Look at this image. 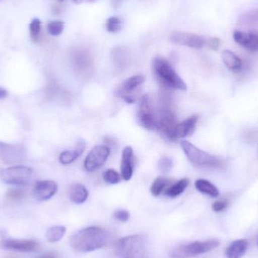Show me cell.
<instances>
[{
	"mask_svg": "<svg viewBox=\"0 0 258 258\" xmlns=\"http://www.w3.org/2000/svg\"><path fill=\"white\" fill-rule=\"evenodd\" d=\"M241 24L258 25V10H252L244 14L239 18Z\"/></svg>",
	"mask_w": 258,
	"mask_h": 258,
	"instance_id": "f1b7e54d",
	"label": "cell"
},
{
	"mask_svg": "<svg viewBox=\"0 0 258 258\" xmlns=\"http://www.w3.org/2000/svg\"><path fill=\"white\" fill-rule=\"evenodd\" d=\"M219 245L220 241L217 239L197 241L175 247L171 250L169 255L171 258H192L209 252Z\"/></svg>",
	"mask_w": 258,
	"mask_h": 258,
	"instance_id": "5b68a950",
	"label": "cell"
},
{
	"mask_svg": "<svg viewBox=\"0 0 258 258\" xmlns=\"http://www.w3.org/2000/svg\"><path fill=\"white\" fill-rule=\"evenodd\" d=\"M133 155L132 147H126L122 151L121 173L122 178L126 181L130 180L133 175Z\"/></svg>",
	"mask_w": 258,
	"mask_h": 258,
	"instance_id": "e0dca14e",
	"label": "cell"
},
{
	"mask_svg": "<svg viewBox=\"0 0 258 258\" xmlns=\"http://www.w3.org/2000/svg\"><path fill=\"white\" fill-rule=\"evenodd\" d=\"M113 217H114L115 219L117 220V221L125 223L127 222L129 218H130V214H129V212L127 210L120 209V210H117L114 212Z\"/></svg>",
	"mask_w": 258,
	"mask_h": 258,
	"instance_id": "836d02e7",
	"label": "cell"
},
{
	"mask_svg": "<svg viewBox=\"0 0 258 258\" xmlns=\"http://www.w3.org/2000/svg\"><path fill=\"white\" fill-rule=\"evenodd\" d=\"M58 186L53 180H39L35 183L33 196L38 201L44 202L52 198L57 194Z\"/></svg>",
	"mask_w": 258,
	"mask_h": 258,
	"instance_id": "9a60e30c",
	"label": "cell"
},
{
	"mask_svg": "<svg viewBox=\"0 0 258 258\" xmlns=\"http://www.w3.org/2000/svg\"><path fill=\"white\" fill-rule=\"evenodd\" d=\"M233 39L236 43L250 52L258 51V33L257 32H242L236 30L233 33Z\"/></svg>",
	"mask_w": 258,
	"mask_h": 258,
	"instance_id": "2e32d148",
	"label": "cell"
},
{
	"mask_svg": "<svg viewBox=\"0 0 258 258\" xmlns=\"http://www.w3.org/2000/svg\"><path fill=\"white\" fill-rule=\"evenodd\" d=\"M24 197V192L21 189H13L8 192L7 197L12 200H21Z\"/></svg>",
	"mask_w": 258,
	"mask_h": 258,
	"instance_id": "d590c367",
	"label": "cell"
},
{
	"mask_svg": "<svg viewBox=\"0 0 258 258\" xmlns=\"http://www.w3.org/2000/svg\"><path fill=\"white\" fill-rule=\"evenodd\" d=\"M137 117L140 125L143 128L147 130L156 128V111L151 96L148 94L141 98Z\"/></svg>",
	"mask_w": 258,
	"mask_h": 258,
	"instance_id": "ba28073f",
	"label": "cell"
},
{
	"mask_svg": "<svg viewBox=\"0 0 258 258\" xmlns=\"http://www.w3.org/2000/svg\"><path fill=\"white\" fill-rule=\"evenodd\" d=\"M59 1H63V0H59Z\"/></svg>",
	"mask_w": 258,
	"mask_h": 258,
	"instance_id": "7bdbcfd3",
	"label": "cell"
},
{
	"mask_svg": "<svg viewBox=\"0 0 258 258\" xmlns=\"http://www.w3.org/2000/svg\"><path fill=\"white\" fill-rule=\"evenodd\" d=\"M189 183V179H181V180H178L174 184L171 185L170 187H168L165 191V195L171 197V198H175V197H178L184 192Z\"/></svg>",
	"mask_w": 258,
	"mask_h": 258,
	"instance_id": "d4e9b609",
	"label": "cell"
},
{
	"mask_svg": "<svg viewBox=\"0 0 258 258\" xmlns=\"http://www.w3.org/2000/svg\"><path fill=\"white\" fill-rule=\"evenodd\" d=\"M41 23L39 18H34L30 24V38L33 42H36L39 39V35L41 32Z\"/></svg>",
	"mask_w": 258,
	"mask_h": 258,
	"instance_id": "f546056e",
	"label": "cell"
},
{
	"mask_svg": "<svg viewBox=\"0 0 258 258\" xmlns=\"http://www.w3.org/2000/svg\"><path fill=\"white\" fill-rule=\"evenodd\" d=\"M248 248L247 239H242L235 240L227 248L226 251L227 258H242L245 255Z\"/></svg>",
	"mask_w": 258,
	"mask_h": 258,
	"instance_id": "ffe728a7",
	"label": "cell"
},
{
	"mask_svg": "<svg viewBox=\"0 0 258 258\" xmlns=\"http://www.w3.org/2000/svg\"><path fill=\"white\" fill-rule=\"evenodd\" d=\"M156 128L159 129L161 133L170 141H176L177 139L176 129L178 124L175 113L166 95L162 96L160 105H159V108L156 112Z\"/></svg>",
	"mask_w": 258,
	"mask_h": 258,
	"instance_id": "7a4b0ae2",
	"label": "cell"
},
{
	"mask_svg": "<svg viewBox=\"0 0 258 258\" xmlns=\"http://www.w3.org/2000/svg\"><path fill=\"white\" fill-rule=\"evenodd\" d=\"M195 186L197 190L200 191L202 194L209 196V197L216 198L219 196L220 192L218 188L209 180H205V179H198L195 182Z\"/></svg>",
	"mask_w": 258,
	"mask_h": 258,
	"instance_id": "603a6c76",
	"label": "cell"
},
{
	"mask_svg": "<svg viewBox=\"0 0 258 258\" xmlns=\"http://www.w3.org/2000/svg\"><path fill=\"white\" fill-rule=\"evenodd\" d=\"M66 231L67 229L64 226H54L48 229L45 233V237L48 242L54 243L59 242L64 236Z\"/></svg>",
	"mask_w": 258,
	"mask_h": 258,
	"instance_id": "484cf974",
	"label": "cell"
},
{
	"mask_svg": "<svg viewBox=\"0 0 258 258\" xmlns=\"http://www.w3.org/2000/svg\"><path fill=\"white\" fill-rule=\"evenodd\" d=\"M124 0H111L112 6L113 8H118L122 5Z\"/></svg>",
	"mask_w": 258,
	"mask_h": 258,
	"instance_id": "60d3db41",
	"label": "cell"
},
{
	"mask_svg": "<svg viewBox=\"0 0 258 258\" xmlns=\"http://www.w3.org/2000/svg\"><path fill=\"white\" fill-rule=\"evenodd\" d=\"M222 60L225 66L232 71H239L242 69V59L230 50H224L222 52Z\"/></svg>",
	"mask_w": 258,
	"mask_h": 258,
	"instance_id": "44dd1931",
	"label": "cell"
},
{
	"mask_svg": "<svg viewBox=\"0 0 258 258\" xmlns=\"http://www.w3.org/2000/svg\"><path fill=\"white\" fill-rule=\"evenodd\" d=\"M86 149V142L83 140L80 139L77 142L76 148L73 150H66L62 152L59 156V161L62 165H69L74 162L76 159H78Z\"/></svg>",
	"mask_w": 258,
	"mask_h": 258,
	"instance_id": "ac0fdd59",
	"label": "cell"
},
{
	"mask_svg": "<svg viewBox=\"0 0 258 258\" xmlns=\"http://www.w3.org/2000/svg\"><path fill=\"white\" fill-rule=\"evenodd\" d=\"M70 200L75 204H82L87 200L89 197V191L86 186L80 183L72 185L70 189Z\"/></svg>",
	"mask_w": 258,
	"mask_h": 258,
	"instance_id": "7402d4cb",
	"label": "cell"
},
{
	"mask_svg": "<svg viewBox=\"0 0 258 258\" xmlns=\"http://www.w3.org/2000/svg\"><path fill=\"white\" fill-rule=\"evenodd\" d=\"M182 149L189 162L200 168H222L226 165L225 162L220 158L200 150L187 141L180 143Z\"/></svg>",
	"mask_w": 258,
	"mask_h": 258,
	"instance_id": "277c9868",
	"label": "cell"
},
{
	"mask_svg": "<svg viewBox=\"0 0 258 258\" xmlns=\"http://www.w3.org/2000/svg\"><path fill=\"white\" fill-rule=\"evenodd\" d=\"M229 203L227 200H221L215 201V203L212 204V210L215 212H221L224 211V209H227Z\"/></svg>",
	"mask_w": 258,
	"mask_h": 258,
	"instance_id": "e575fe53",
	"label": "cell"
},
{
	"mask_svg": "<svg viewBox=\"0 0 258 258\" xmlns=\"http://www.w3.org/2000/svg\"><path fill=\"white\" fill-rule=\"evenodd\" d=\"M112 58L116 68L123 69L128 60V50L125 47H116L112 51Z\"/></svg>",
	"mask_w": 258,
	"mask_h": 258,
	"instance_id": "cb8c5ba5",
	"label": "cell"
},
{
	"mask_svg": "<svg viewBox=\"0 0 258 258\" xmlns=\"http://www.w3.org/2000/svg\"><path fill=\"white\" fill-rule=\"evenodd\" d=\"M83 1H84V0H74V2H75L76 3H77V4H80V3H83ZM86 1L95 2V0H86Z\"/></svg>",
	"mask_w": 258,
	"mask_h": 258,
	"instance_id": "b9f144b4",
	"label": "cell"
},
{
	"mask_svg": "<svg viewBox=\"0 0 258 258\" xmlns=\"http://www.w3.org/2000/svg\"><path fill=\"white\" fill-rule=\"evenodd\" d=\"M173 167V160L168 156L162 158L158 163L159 171L163 173L169 172Z\"/></svg>",
	"mask_w": 258,
	"mask_h": 258,
	"instance_id": "d6a6232c",
	"label": "cell"
},
{
	"mask_svg": "<svg viewBox=\"0 0 258 258\" xmlns=\"http://www.w3.org/2000/svg\"><path fill=\"white\" fill-rule=\"evenodd\" d=\"M108 242V233L98 227H89L79 230L71 236L70 244L76 251L91 252L101 249Z\"/></svg>",
	"mask_w": 258,
	"mask_h": 258,
	"instance_id": "6da1fadb",
	"label": "cell"
},
{
	"mask_svg": "<svg viewBox=\"0 0 258 258\" xmlns=\"http://www.w3.org/2000/svg\"><path fill=\"white\" fill-rule=\"evenodd\" d=\"M27 149L18 144L0 141V160L6 165H17L27 159Z\"/></svg>",
	"mask_w": 258,
	"mask_h": 258,
	"instance_id": "9c48e42d",
	"label": "cell"
},
{
	"mask_svg": "<svg viewBox=\"0 0 258 258\" xmlns=\"http://www.w3.org/2000/svg\"><path fill=\"white\" fill-rule=\"evenodd\" d=\"M170 40L176 45H183L189 48H203L206 45V39L200 35L186 32L174 31L170 35Z\"/></svg>",
	"mask_w": 258,
	"mask_h": 258,
	"instance_id": "7c38bea8",
	"label": "cell"
},
{
	"mask_svg": "<svg viewBox=\"0 0 258 258\" xmlns=\"http://www.w3.org/2000/svg\"><path fill=\"white\" fill-rule=\"evenodd\" d=\"M64 28V24L62 21H50L47 26L48 33L51 36H57L61 34Z\"/></svg>",
	"mask_w": 258,
	"mask_h": 258,
	"instance_id": "4dcf8cb0",
	"label": "cell"
},
{
	"mask_svg": "<svg viewBox=\"0 0 258 258\" xmlns=\"http://www.w3.org/2000/svg\"><path fill=\"white\" fill-rule=\"evenodd\" d=\"M104 181L110 184H116L120 181V176L114 169H108L103 174Z\"/></svg>",
	"mask_w": 258,
	"mask_h": 258,
	"instance_id": "1f68e13d",
	"label": "cell"
},
{
	"mask_svg": "<svg viewBox=\"0 0 258 258\" xmlns=\"http://www.w3.org/2000/svg\"><path fill=\"white\" fill-rule=\"evenodd\" d=\"M110 154V147L98 145L91 150L85 159L84 166L86 171L93 172L101 168L107 162Z\"/></svg>",
	"mask_w": 258,
	"mask_h": 258,
	"instance_id": "8fae6325",
	"label": "cell"
},
{
	"mask_svg": "<svg viewBox=\"0 0 258 258\" xmlns=\"http://www.w3.org/2000/svg\"><path fill=\"white\" fill-rule=\"evenodd\" d=\"M104 143H106L107 145L111 146V147H115L116 145V141L113 140V138H110V137H106L104 138Z\"/></svg>",
	"mask_w": 258,
	"mask_h": 258,
	"instance_id": "74e56055",
	"label": "cell"
},
{
	"mask_svg": "<svg viewBox=\"0 0 258 258\" xmlns=\"http://www.w3.org/2000/svg\"><path fill=\"white\" fill-rule=\"evenodd\" d=\"M33 168L24 165H15L0 169V180L6 184L25 186L33 175Z\"/></svg>",
	"mask_w": 258,
	"mask_h": 258,
	"instance_id": "52a82bcc",
	"label": "cell"
},
{
	"mask_svg": "<svg viewBox=\"0 0 258 258\" xmlns=\"http://www.w3.org/2000/svg\"><path fill=\"white\" fill-rule=\"evenodd\" d=\"M153 68L158 80L165 87L180 91H186L187 89L185 82L179 77L166 59L159 56L155 57Z\"/></svg>",
	"mask_w": 258,
	"mask_h": 258,
	"instance_id": "3957f363",
	"label": "cell"
},
{
	"mask_svg": "<svg viewBox=\"0 0 258 258\" xmlns=\"http://www.w3.org/2000/svg\"><path fill=\"white\" fill-rule=\"evenodd\" d=\"M122 20L118 17H110L106 21V28L110 33H117L122 29Z\"/></svg>",
	"mask_w": 258,
	"mask_h": 258,
	"instance_id": "83f0119b",
	"label": "cell"
},
{
	"mask_svg": "<svg viewBox=\"0 0 258 258\" xmlns=\"http://www.w3.org/2000/svg\"><path fill=\"white\" fill-rule=\"evenodd\" d=\"M146 252V239L141 235H132L119 239L116 253L121 258H143Z\"/></svg>",
	"mask_w": 258,
	"mask_h": 258,
	"instance_id": "8992f818",
	"label": "cell"
},
{
	"mask_svg": "<svg viewBox=\"0 0 258 258\" xmlns=\"http://www.w3.org/2000/svg\"><path fill=\"white\" fill-rule=\"evenodd\" d=\"M73 63L76 71L83 77L92 75L94 63L92 54L86 48L79 47L72 53Z\"/></svg>",
	"mask_w": 258,
	"mask_h": 258,
	"instance_id": "30bf717a",
	"label": "cell"
},
{
	"mask_svg": "<svg viewBox=\"0 0 258 258\" xmlns=\"http://www.w3.org/2000/svg\"><path fill=\"white\" fill-rule=\"evenodd\" d=\"M198 119V116L194 115V116L187 118L181 123L178 124L177 129H176V136H177V139L192 135L197 127Z\"/></svg>",
	"mask_w": 258,
	"mask_h": 258,
	"instance_id": "d6986e66",
	"label": "cell"
},
{
	"mask_svg": "<svg viewBox=\"0 0 258 258\" xmlns=\"http://www.w3.org/2000/svg\"><path fill=\"white\" fill-rule=\"evenodd\" d=\"M39 245L36 241L30 239H4L0 241V248L5 250L31 252L37 251Z\"/></svg>",
	"mask_w": 258,
	"mask_h": 258,
	"instance_id": "5bb4252c",
	"label": "cell"
},
{
	"mask_svg": "<svg viewBox=\"0 0 258 258\" xmlns=\"http://www.w3.org/2000/svg\"><path fill=\"white\" fill-rule=\"evenodd\" d=\"M144 82H145V77L142 75L134 76L127 79L118 89V96L120 97L128 104H134L135 102V98L132 93Z\"/></svg>",
	"mask_w": 258,
	"mask_h": 258,
	"instance_id": "4fadbf2b",
	"label": "cell"
},
{
	"mask_svg": "<svg viewBox=\"0 0 258 258\" xmlns=\"http://www.w3.org/2000/svg\"><path fill=\"white\" fill-rule=\"evenodd\" d=\"M37 258H57L55 254L54 253H45V254H42Z\"/></svg>",
	"mask_w": 258,
	"mask_h": 258,
	"instance_id": "ab89813d",
	"label": "cell"
},
{
	"mask_svg": "<svg viewBox=\"0 0 258 258\" xmlns=\"http://www.w3.org/2000/svg\"><path fill=\"white\" fill-rule=\"evenodd\" d=\"M220 45H221V40L217 37L212 38L208 42V46L213 51H217L219 48Z\"/></svg>",
	"mask_w": 258,
	"mask_h": 258,
	"instance_id": "8d00e7d4",
	"label": "cell"
},
{
	"mask_svg": "<svg viewBox=\"0 0 258 258\" xmlns=\"http://www.w3.org/2000/svg\"><path fill=\"white\" fill-rule=\"evenodd\" d=\"M8 95H9L8 91L3 89V88L0 87V99H4V98H7Z\"/></svg>",
	"mask_w": 258,
	"mask_h": 258,
	"instance_id": "f35d334b",
	"label": "cell"
},
{
	"mask_svg": "<svg viewBox=\"0 0 258 258\" xmlns=\"http://www.w3.org/2000/svg\"><path fill=\"white\" fill-rule=\"evenodd\" d=\"M172 182L171 179L167 178V177H159L153 181L151 187H150V192L152 195L154 197H159L167 187L168 185Z\"/></svg>",
	"mask_w": 258,
	"mask_h": 258,
	"instance_id": "4316f807",
	"label": "cell"
}]
</instances>
